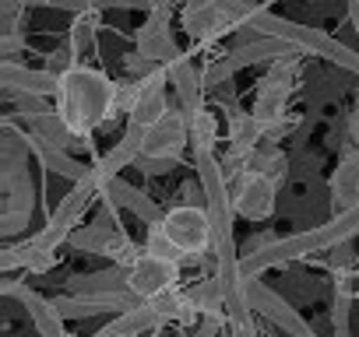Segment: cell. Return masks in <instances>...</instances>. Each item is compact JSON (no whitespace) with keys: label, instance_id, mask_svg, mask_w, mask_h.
<instances>
[{"label":"cell","instance_id":"d4e9b609","mask_svg":"<svg viewBox=\"0 0 359 337\" xmlns=\"http://www.w3.org/2000/svg\"><path fill=\"white\" fill-rule=\"evenodd\" d=\"M165 113H169V99H165V88H162V92L144 95V99L137 102V109H134L127 120H134V123H141V127H151V123H158Z\"/></svg>","mask_w":359,"mask_h":337},{"label":"cell","instance_id":"7402d4cb","mask_svg":"<svg viewBox=\"0 0 359 337\" xmlns=\"http://www.w3.org/2000/svg\"><path fill=\"white\" fill-rule=\"evenodd\" d=\"M250 168L282 183V180H285V168H289V158L282 155V148H278L275 141H268V144H257V151L250 155Z\"/></svg>","mask_w":359,"mask_h":337},{"label":"cell","instance_id":"8d00e7d4","mask_svg":"<svg viewBox=\"0 0 359 337\" xmlns=\"http://www.w3.org/2000/svg\"><path fill=\"white\" fill-rule=\"evenodd\" d=\"M352 130H355V141H359V116L352 120Z\"/></svg>","mask_w":359,"mask_h":337},{"label":"cell","instance_id":"d6986e66","mask_svg":"<svg viewBox=\"0 0 359 337\" xmlns=\"http://www.w3.org/2000/svg\"><path fill=\"white\" fill-rule=\"evenodd\" d=\"M169 81L176 88V102L184 106L187 113L201 109V88H205V81H201L198 67L191 64V57H180L176 64H169Z\"/></svg>","mask_w":359,"mask_h":337},{"label":"cell","instance_id":"44dd1931","mask_svg":"<svg viewBox=\"0 0 359 337\" xmlns=\"http://www.w3.org/2000/svg\"><path fill=\"white\" fill-rule=\"evenodd\" d=\"M187 123H191V144H194V155H201V151H215V141H219V120H215V113H208V109H194V113H187Z\"/></svg>","mask_w":359,"mask_h":337},{"label":"cell","instance_id":"7c38bea8","mask_svg":"<svg viewBox=\"0 0 359 337\" xmlns=\"http://www.w3.org/2000/svg\"><path fill=\"white\" fill-rule=\"evenodd\" d=\"M299 46H292V43H285V39H278V36H254V39H247V43H240L233 53H226V60H229V67H233V74L236 71H247V67H254V64H271V60H278V57H289V53H296Z\"/></svg>","mask_w":359,"mask_h":337},{"label":"cell","instance_id":"ac0fdd59","mask_svg":"<svg viewBox=\"0 0 359 337\" xmlns=\"http://www.w3.org/2000/svg\"><path fill=\"white\" fill-rule=\"evenodd\" d=\"M18 299H22V306L29 309V320H32V327H36L39 337H64V334H67V330H64V316H60V309L53 306V299H43V295H36V292H29V288H22Z\"/></svg>","mask_w":359,"mask_h":337},{"label":"cell","instance_id":"ba28073f","mask_svg":"<svg viewBox=\"0 0 359 337\" xmlns=\"http://www.w3.org/2000/svg\"><path fill=\"white\" fill-rule=\"evenodd\" d=\"M243 288H247V299H250L254 313H264L275 327H282V334H289V337H310V334H313V330L306 327V320H303L282 295H275L271 288H264L257 278H243Z\"/></svg>","mask_w":359,"mask_h":337},{"label":"cell","instance_id":"74e56055","mask_svg":"<svg viewBox=\"0 0 359 337\" xmlns=\"http://www.w3.org/2000/svg\"><path fill=\"white\" fill-rule=\"evenodd\" d=\"M310 337H317V334H310Z\"/></svg>","mask_w":359,"mask_h":337},{"label":"cell","instance_id":"4fadbf2b","mask_svg":"<svg viewBox=\"0 0 359 337\" xmlns=\"http://www.w3.org/2000/svg\"><path fill=\"white\" fill-rule=\"evenodd\" d=\"M102 197H106V201H113L120 211H130V215H134V218H141L144 225H155V222H162V218H165V211H162L148 194H141L137 187L123 183L120 176H113V180L102 187Z\"/></svg>","mask_w":359,"mask_h":337},{"label":"cell","instance_id":"d590c367","mask_svg":"<svg viewBox=\"0 0 359 337\" xmlns=\"http://www.w3.org/2000/svg\"><path fill=\"white\" fill-rule=\"evenodd\" d=\"M148 8H172V0H148Z\"/></svg>","mask_w":359,"mask_h":337},{"label":"cell","instance_id":"6da1fadb","mask_svg":"<svg viewBox=\"0 0 359 337\" xmlns=\"http://www.w3.org/2000/svg\"><path fill=\"white\" fill-rule=\"evenodd\" d=\"M116 81H109L102 71L74 64L71 71L60 74V92H57V116L81 137L92 141V134L116 116Z\"/></svg>","mask_w":359,"mask_h":337},{"label":"cell","instance_id":"4dcf8cb0","mask_svg":"<svg viewBox=\"0 0 359 337\" xmlns=\"http://www.w3.org/2000/svg\"><path fill=\"white\" fill-rule=\"evenodd\" d=\"M29 215L32 211H4V215H0V232H4V236H18L29 225Z\"/></svg>","mask_w":359,"mask_h":337},{"label":"cell","instance_id":"ffe728a7","mask_svg":"<svg viewBox=\"0 0 359 337\" xmlns=\"http://www.w3.org/2000/svg\"><path fill=\"white\" fill-rule=\"evenodd\" d=\"M74 295H106V292H127L130 288V278H127V267H109V271H92V274H78L71 278L67 285Z\"/></svg>","mask_w":359,"mask_h":337},{"label":"cell","instance_id":"277c9868","mask_svg":"<svg viewBox=\"0 0 359 337\" xmlns=\"http://www.w3.org/2000/svg\"><path fill=\"white\" fill-rule=\"evenodd\" d=\"M102 197V190H99V183L92 180V176H85V180H78L71 190H67V197L57 204V211L50 215V222L32 236L36 243H43V246H60V243H67L71 239V232L78 229V222H81V215L92 208V201H99Z\"/></svg>","mask_w":359,"mask_h":337},{"label":"cell","instance_id":"e575fe53","mask_svg":"<svg viewBox=\"0 0 359 337\" xmlns=\"http://www.w3.org/2000/svg\"><path fill=\"white\" fill-rule=\"evenodd\" d=\"M348 18H352V29L359 36V0H348Z\"/></svg>","mask_w":359,"mask_h":337},{"label":"cell","instance_id":"4316f807","mask_svg":"<svg viewBox=\"0 0 359 337\" xmlns=\"http://www.w3.org/2000/svg\"><path fill=\"white\" fill-rule=\"evenodd\" d=\"M11 99H15V106H18V116H22V120H39V116H46V113H57V106H50V99H46V95L15 92Z\"/></svg>","mask_w":359,"mask_h":337},{"label":"cell","instance_id":"5bb4252c","mask_svg":"<svg viewBox=\"0 0 359 337\" xmlns=\"http://www.w3.org/2000/svg\"><path fill=\"white\" fill-rule=\"evenodd\" d=\"M165 327V320L158 316V309L144 299L141 306H134V309H123L113 323H106L95 337H148V334H155V330H162Z\"/></svg>","mask_w":359,"mask_h":337},{"label":"cell","instance_id":"f546056e","mask_svg":"<svg viewBox=\"0 0 359 337\" xmlns=\"http://www.w3.org/2000/svg\"><path fill=\"white\" fill-rule=\"evenodd\" d=\"M215 4H219V8H222V11H226V15L236 22V25H243V22H247V18H250L257 8H261V4H254V0H215Z\"/></svg>","mask_w":359,"mask_h":337},{"label":"cell","instance_id":"8fae6325","mask_svg":"<svg viewBox=\"0 0 359 337\" xmlns=\"http://www.w3.org/2000/svg\"><path fill=\"white\" fill-rule=\"evenodd\" d=\"M0 81H4V92L15 95V92H29V95H46V99H57L60 92V74L53 71H29L15 60H4L0 64Z\"/></svg>","mask_w":359,"mask_h":337},{"label":"cell","instance_id":"3957f363","mask_svg":"<svg viewBox=\"0 0 359 337\" xmlns=\"http://www.w3.org/2000/svg\"><path fill=\"white\" fill-rule=\"evenodd\" d=\"M169 239L187 253V260H201L205 253L215 250V236H212V215L208 208H198V204H180V208H169L165 218H162Z\"/></svg>","mask_w":359,"mask_h":337},{"label":"cell","instance_id":"d6a6232c","mask_svg":"<svg viewBox=\"0 0 359 337\" xmlns=\"http://www.w3.org/2000/svg\"><path fill=\"white\" fill-rule=\"evenodd\" d=\"M78 64V57L71 53V50H57V53H46V71H53V74H64V71H71Z\"/></svg>","mask_w":359,"mask_h":337},{"label":"cell","instance_id":"e0dca14e","mask_svg":"<svg viewBox=\"0 0 359 337\" xmlns=\"http://www.w3.org/2000/svg\"><path fill=\"white\" fill-rule=\"evenodd\" d=\"M25 144H29V151H36V158L50 168V173H57V176H67L71 183H78V180H85L88 176V168L78 162V158H71V151H64V148H53V144H46L36 130L32 134H25Z\"/></svg>","mask_w":359,"mask_h":337},{"label":"cell","instance_id":"7a4b0ae2","mask_svg":"<svg viewBox=\"0 0 359 337\" xmlns=\"http://www.w3.org/2000/svg\"><path fill=\"white\" fill-rule=\"evenodd\" d=\"M352 236H359V204H352L345 211H334V218L327 225H317V229H306V232L275 239L264 250L243 253L240 257V271H243V278H261L264 271H271L278 264H289V260H299V257H310V253L341 246Z\"/></svg>","mask_w":359,"mask_h":337},{"label":"cell","instance_id":"52a82bcc","mask_svg":"<svg viewBox=\"0 0 359 337\" xmlns=\"http://www.w3.org/2000/svg\"><path fill=\"white\" fill-rule=\"evenodd\" d=\"M180 267H184L180 260H165V257H155V253L144 250V257L127 271V278H130V288L141 299H155L162 292L180 288V281H184V271H180Z\"/></svg>","mask_w":359,"mask_h":337},{"label":"cell","instance_id":"9c48e42d","mask_svg":"<svg viewBox=\"0 0 359 337\" xmlns=\"http://www.w3.org/2000/svg\"><path fill=\"white\" fill-rule=\"evenodd\" d=\"M240 25L215 4V0H191L184 8V32L191 36V43L198 46H212L215 39L236 32Z\"/></svg>","mask_w":359,"mask_h":337},{"label":"cell","instance_id":"8992f818","mask_svg":"<svg viewBox=\"0 0 359 337\" xmlns=\"http://www.w3.org/2000/svg\"><path fill=\"white\" fill-rule=\"evenodd\" d=\"M275 197H278V180L254 173V168H247L233 187V208L247 222H264L275 211Z\"/></svg>","mask_w":359,"mask_h":337},{"label":"cell","instance_id":"2e32d148","mask_svg":"<svg viewBox=\"0 0 359 337\" xmlns=\"http://www.w3.org/2000/svg\"><path fill=\"white\" fill-rule=\"evenodd\" d=\"M18 267H25V271H32V274H46V271L57 267V250H53V246H43V243H36V239H29V243H22V246H8L4 253H0V271L11 274V271H18Z\"/></svg>","mask_w":359,"mask_h":337},{"label":"cell","instance_id":"5b68a950","mask_svg":"<svg viewBox=\"0 0 359 337\" xmlns=\"http://www.w3.org/2000/svg\"><path fill=\"white\" fill-rule=\"evenodd\" d=\"M169 22H172V8H148V18L144 25L137 29V53L148 57L151 64H176L180 57H187L172 43V32H169Z\"/></svg>","mask_w":359,"mask_h":337},{"label":"cell","instance_id":"836d02e7","mask_svg":"<svg viewBox=\"0 0 359 337\" xmlns=\"http://www.w3.org/2000/svg\"><path fill=\"white\" fill-rule=\"evenodd\" d=\"M18 50H25L22 32H18V29H15V32H4V39H0V57H4V60H15Z\"/></svg>","mask_w":359,"mask_h":337},{"label":"cell","instance_id":"603a6c76","mask_svg":"<svg viewBox=\"0 0 359 337\" xmlns=\"http://www.w3.org/2000/svg\"><path fill=\"white\" fill-rule=\"evenodd\" d=\"M102 257H109L116 267H134L141 257H144V246L141 243H134L130 236H123V232H116V236H109V243H106V253Z\"/></svg>","mask_w":359,"mask_h":337},{"label":"cell","instance_id":"f1b7e54d","mask_svg":"<svg viewBox=\"0 0 359 337\" xmlns=\"http://www.w3.org/2000/svg\"><path fill=\"white\" fill-rule=\"evenodd\" d=\"M334 292L348 295V299H359V267H352V264L334 267Z\"/></svg>","mask_w":359,"mask_h":337},{"label":"cell","instance_id":"cb8c5ba5","mask_svg":"<svg viewBox=\"0 0 359 337\" xmlns=\"http://www.w3.org/2000/svg\"><path fill=\"white\" fill-rule=\"evenodd\" d=\"M144 250H148V253H155V257H165V260H180V264H187V253L169 239V232H165V225H162V222L148 225V232H144Z\"/></svg>","mask_w":359,"mask_h":337},{"label":"cell","instance_id":"1f68e13d","mask_svg":"<svg viewBox=\"0 0 359 337\" xmlns=\"http://www.w3.org/2000/svg\"><path fill=\"white\" fill-rule=\"evenodd\" d=\"M137 168H144L148 176H162V173H169L172 168V158H158V155H137V162H134Z\"/></svg>","mask_w":359,"mask_h":337},{"label":"cell","instance_id":"83f0119b","mask_svg":"<svg viewBox=\"0 0 359 337\" xmlns=\"http://www.w3.org/2000/svg\"><path fill=\"white\" fill-rule=\"evenodd\" d=\"M113 102H116V116L120 113L130 116L137 109V102H141V85L137 81H116V99Z\"/></svg>","mask_w":359,"mask_h":337},{"label":"cell","instance_id":"9a60e30c","mask_svg":"<svg viewBox=\"0 0 359 337\" xmlns=\"http://www.w3.org/2000/svg\"><path fill=\"white\" fill-rule=\"evenodd\" d=\"M327 190H331L334 211H345V208L359 204V148H352L338 158V168L327 180Z\"/></svg>","mask_w":359,"mask_h":337},{"label":"cell","instance_id":"30bf717a","mask_svg":"<svg viewBox=\"0 0 359 337\" xmlns=\"http://www.w3.org/2000/svg\"><path fill=\"white\" fill-rule=\"evenodd\" d=\"M191 144V123H187V109L184 106H169V113L148 127L144 137V151L141 155H158V158H176Z\"/></svg>","mask_w":359,"mask_h":337},{"label":"cell","instance_id":"484cf974","mask_svg":"<svg viewBox=\"0 0 359 337\" xmlns=\"http://www.w3.org/2000/svg\"><path fill=\"white\" fill-rule=\"evenodd\" d=\"M109 236H116V232H106V229H99V225H85V229H74L67 243H71L74 250H81V253H99V257H102Z\"/></svg>","mask_w":359,"mask_h":337}]
</instances>
